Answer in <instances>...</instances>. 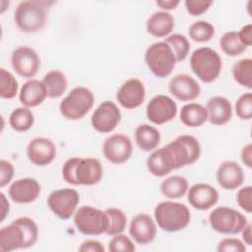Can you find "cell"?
Here are the masks:
<instances>
[{
    "label": "cell",
    "mask_w": 252,
    "mask_h": 252,
    "mask_svg": "<svg viewBox=\"0 0 252 252\" xmlns=\"http://www.w3.org/2000/svg\"><path fill=\"white\" fill-rule=\"evenodd\" d=\"M21 248H28L27 236L21 224L14 220L0 229V251L8 252Z\"/></svg>",
    "instance_id": "obj_23"
},
{
    "label": "cell",
    "mask_w": 252,
    "mask_h": 252,
    "mask_svg": "<svg viewBox=\"0 0 252 252\" xmlns=\"http://www.w3.org/2000/svg\"><path fill=\"white\" fill-rule=\"evenodd\" d=\"M102 152L104 158L114 164H122L128 161L133 153L131 139L122 134H113L105 139Z\"/></svg>",
    "instance_id": "obj_13"
},
{
    "label": "cell",
    "mask_w": 252,
    "mask_h": 252,
    "mask_svg": "<svg viewBox=\"0 0 252 252\" xmlns=\"http://www.w3.org/2000/svg\"><path fill=\"white\" fill-rule=\"evenodd\" d=\"M149 172L156 177H162L177 169L175 159L167 145L152 151L146 161Z\"/></svg>",
    "instance_id": "obj_18"
},
{
    "label": "cell",
    "mask_w": 252,
    "mask_h": 252,
    "mask_svg": "<svg viewBox=\"0 0 252 252\" xmlns=\"http://www.w3.org/2000/svg\"><path fill=\"white\" fill-rule=\"evenodd\" d=\"M78 250L80 252H104L105 248L98 240L87 239L81 243Z\"/></svg>",
    "instance_id": "obj_44"
},
{
    "label": "cell",
    "mask_w": 252,
    "mask_h": 252,
    "mask_svg": "<svg viewBox=\"0 0 252 252\" xmlns=\"http://www.w3.org/2000/svg\"><path fill=\"white\" fill-rule=\"evenodd\" d=\"M27 157L34 165L46 166L56 158V146L48 138L36 137L29 142Z\"/></svg>",
    "instance_id": "obj_16"
},
{
    "label": "cell",
    "mask_w": 252,
    "mask_h": 252,
    "mask_svg": "<svg viewBox=\"0 0 252 252\" xmlns=\"http://www.w3.org/2000/svg\"><path fill=\"white\" fill-rule=\"evenodd\" d=\"M208 120L213 125H224L230 121L232 117V105L224 96H213L206 105Z\"/></svg>",
    "instance_id": "obj_25"
},
{
    "label": "cell",
    "mask_w": 252,
    "mask_h": 252,
    "mask_svg": "<svg viewBox=\"0 0 252 252\" xmlns=\"http://www.w3.org/2000/svg\"><path fill=\"white\" fill-rule=\"evenodd\" d=\"M209 223L216 232L221 234H238L248 221L247 218L239 211L220 206L210 213Z\"/></svg>",
    "instance_id": "obj_7"
},
{
    "label": "cell",
    "mask_w": 252,
    "mask_h": 252,
    "mask_svg": "<svg viewBox=\"0 0 252 252\" xmlns=\"http://www.w3.org/2000/svg\"><path fill=\"white\" fill-rule=\"evenodd\" d=\"M74 223L77 229L85 235H100L108 228V216L92 206H82L74 214Z\"/></svg>",
    "instance_id": "obj_8"
},
{
    "label": "cell",
    "mask_w": 252,
    "mask_h": 252,
    "mask_svg": "<svg viewBox=\"0 0 252 252\" xmlns=\"http://www.w3.org/2000/svg\"><path fill=\"white\" fill-rule=\"evenodd\" d=\"M179 118L185 126L197 128L202 126L208 120V113L206 107L202 104L191 102L181 107Z\"/></svg>",
    "instance_id": "obj_27"
},
{
    "label": "cell",
    "mask_w": 252,
    "mask_h": 252,
    "mask_svg": "<svg viewBox=\"0 0 252 252\" xmlns=\"http://www.w3.org/2000/svg\"><path fill=\"white\" fill-rule=\"evenodd\" d=\"M155 221L158 227L166 232H177L190 223L191 213L187 206L179 202L163 201L154 210Z\"/></svg>",
    "instance_id": "obj_2"
},
{
    "label": "cell",
    "mask_w": 252,
    "mask_h": 252,
    "mask_svg": "<svg viewBox=\"0 0 252 252\" xmlns=\"http://www.w3.org/2000/svg\"><path fill=\"white\" fill-rule=\"evenodd\" d=\"M146 97L143 82L137 78L125 81L116 92L117 102L125 109H135L141 106Z\"/></svg>",
    "instance_id": "obj_15"
},
{
    "label": "cell",
    "mask_w": 252,
    "mask_h": 252,
    "mask_svg": "<svg viewBox=\"0 0 252 252\" xmlns=\"http://www.w3.org/2000/svg\"><path fill=\"white\" fill-rule=\"evenodd\" d=\"M121 121V112L118 106L110 100L101 102L91 116L93 128L101 134L112 132Z\"/></svg>",
    "instance_id": "obj_11"
},
{
    "label": "cell",
    "mask_w": 252,
    "mask_h": 252,
    "mask_svg": "<svg viewBox=\"0 0 252 252\" xmlns=\"http://www.w3.org/2000/svg\"><path fill=\"white\" fill-rule=\"evenodd\" d=\"M9 197L16 204H30L34 202L41 193L39 182L31 177L17 179L9 186Z\"/></svg>",
    "instance_id": "obj_17"
},
{
    "label": "cell",
    "mask_w": 252,
    "mask_h": 252,
    "mask_svg": "<svg viewBox=\"0 0 252 252\" xmlns=\"http://www.w3.org/2000/svg\"><path fill=\"white\" fill-rule=\"evenodd\" d=\"M163 41H165L171 47L177 62H181L186 59L191 47V44L186 36L179 33H173L168 35Z\"/></svg>",
    "instance_id": "obj_34"
},
{
    "label": "cell",
    "mask_w": 252,
    "mask_h": 252,
    "mask_svg": "<svg viewBox=\"0 0 252 252\" xmlns=\"http://www.w3.org/2000/svg\"><path fill=\"white\" fill-rule=\"evenodd\" d=\"M213 4V1H206V0H186L184 2L186 11L192 16H201Z\"/></svg>",
    "instance_id": "obj_42"
},
{
    "label": "cell",
    "mask_w": 252,
    "mask_h": 252,
    "mask_svg": "<svg viewBox=\"0 0 252 252\" xmlns=\"http://www.w3.org/2000/svg\"><path fill=\"white\" fill-rule=\"evenodd\" d=\"M179 3L180 2L178 0H158L156 2V4L165 12L174 10L179 5Z\"/></svg>",
    "instance_id": "obj_47"
},
{
    "label": "cell",
    "mask_w": 252,
    "mask_h": 252,
    "mask_svg": "<svg viewBox=\"0 0 252 252\" xmlns=\"http://www.w3.org/2000/svg\"><path fill=\"white\" fill-rule=\"evenodd\" d=\"M190 67L202 82L212 83L221 72L222 60L216 50L207 46L199 47L190 57Z\"/></svg>",
    "instance_id": "obj_4"
},
{
    "label": "cell",
    "mask_w": 252,
    "mask_h": 252,
    "mask_svg": "<svg viewBox=\"0 0 252 252\" xmlns=\"http://www.w3.org/2000/svg\"><path fill=\"white\" fill-rule=\"evenodd\" d=\"M47 97V92L42 81L31 79L23 84L19 93L20 102L28 107L32 108L40 105Z\"/></svg>",
    "instance_id": "obj_24"
},
{
    "label": "cell",
    "mask_w": 252,
    "mask_h": 252,
    "mask_svg": "<svg viewBox=\"0 0 252 252\" xmlns=\"http://www.w3.org/2000/svg\"><path fill=\"white\" fill-rule=\"evenodd\" d=\"M177 114L175 101L165 94L154 96L146 107L147 118L156 125H161L171 121Z\"/></svg>",
    "instance_id": "obj_14"
},
{
    "label": "cell",
    "mask_w": 252,
    "mask_h": 252,
    "mask_svg": "<svg viewBox=\"0 0 252 252\" xmlns=\"http://www.w3.org/2000/svg\"><path fill=\"white\" fill-rule=\"evenodd\" d=\"M9 124L16 132H27L34 124V115L26 106L15 108L9 116Z\"/></svg>",
    "instance_id": "obj_31"
},
{
    "label": "cell",
    "mask_w": 252,
    "mask_h": 252,
    "mask_svg": "<svg viewBox=\"0 0 252 252\" xmlns=\"http://www.w3.org/2000/svg\"><path fill=\"white\" fill-rule=\"evenodd\" d=\"M236 115L242 120H250L252 118V93L242 94L235 102Z\"/></svg>",
    "instance_id": "obj_39"
},
{
    "label": "cell",
    "mask_w": 252,
    "mask_h": 252,
    "mask_svg": "<svg viewBox=\"0 0 252 252\" xmlns=\"http://www.w3.org/2000/svg\"><path fill=\"white\" fill-rule=\"evenodd\" d=\"M94 95L93 92L84 86L72 89L59 104L61 115L68 120L82 119L93 108Z\"/></svg>",
    "instance_id": "obj_5"
},
{
    "label": "cell",
    "mask_w": 252,
    "mask_h": 252,
    "mask_svg": "<svg viewBox=\"0 0 252 252\" xmlns=\"http://www.w3.org/2000/svg\"><path fill=\"white\" fill-rule=\"evenodd\" d=\"M216 179L219 185L225 190L239 188L245 179L242 167L235 161L226 160L221 162L216 172Z\"/></svg>",
    "instance_id": "obj_22"
},
{
    "label": "cell",
    "mask_w": 252,
    "mask_h": 252,
    "mask_svg": "<svg viewBox=\"0 0 252 252\" xmlns=\"http://www.w3.org/2000/svg\"><path fill=\"white\" fill-rule=\"evenodd\" d=\"M245 250L244 242L235 237L222 238L217 246L218 252H245Z\"/></svg>",
    "instance_id": "obj_40"
},
{
    "label": "cell",
    "mask_w": 252,
    "mask_h": 252,
    "mask_svg": "<svg viewBox=\"0 0 252 252\" xmlns=\"http://www.w3.org/2000/svg\"><path fill=\"white\" fill-rule=\"evenodd\" d=\"M175 21L173 16L165 11H158L152 14L146 24L149 34L154 37L161 38L169 35L174 29Z\"/></svg>",
    "instance_id": "obj_26"
},
{
    "label": "cell",
    "mask_w": 252,
    "mask_h": 252,
    "mask_svg": "<svg viewBox=\"0 0 252 252\" xmlns=\"http://www.w3.org/2000/svg\"><path fill=\"white\" fill-rule=\"evenodd\" d=\"M0 96L4 99L14 98L19 90V84L12 73L5 68H0Z\"/></svg>",
    "instance_id": "obj_37"
},
{
    "label": "cell",
    "mask_w": 252,
    "mask_h": 252,
    "mask_svg": "<svg viewBox=\"0 0 252 252\" xmlns=\"http://www.w3.org/2000/svg\"><path fill=\"white\" fill-rule=\"evenodd\" d=\"M187 201L199 211H207L219 201V193L215 187L208 183H196L187 191Z\"/></svg>",
    "instance_id": "obj_21"
},
{
    "label": "cell",
    "mask_w": 252,
    "mask_h": 252,
    "mask_svg": "<svg viewBox=\"0 0 252 252\" xmlns=\"http://www.w3.org/2000/svg\"><path fill=\"white\" fill-rule=\"evenodd\" d=\"M169 93L181 101H192L199 97L201 87L199 83L187 74L175 75L168 83Z\"/></svg>",
    "instance_id": "obj_19"
},
{
    "label": "cell",
    "mask_w": 252,
    "mask_h": 252,
    "mask_svg": "<svg viewBox=\"0 0 252 252\" xmlns=\"http://www.w3.org/2000/svg\"><path fill=\"white\" fill-rule=\"evenodd\" d=\"M145 63L154 76L166 78L174 70L177 61L171 47L165 41H158L147 48Z\"/></svg>",
    "instance_id": "obj_6"
},
{
    "label": "cell",
    "mask_w": 252,
    "mask_h": 252,
    "mask_svg": "<svg viewBox=\"0 0 252 252\" xmlns=\"http://www.w3.org/2000/svg\"><path fill=\"white\" fill-rule=\"evenodd\" d=\"M48 4L43 1H22L14 12L17 28L26 33L40 31L47 22Z\"/></svg>",
    "instance_id": "obj_3"
},
{
    "label": "cell",
    "mask_w": 252,
    "mask_h": 252,
    "mask_svg": "<svg viewBox=\"0 0 252 252\" xmlns=\"http://www.w3.org/2000/svg\"><path fill=\"white\" fill-rule=\"evenodd\" d=\"M135 141L138 147L144 152H152L160 142V133L157 128L144 123L136 128Z\"/></svg>",
    "instance_id": "obj_28"
},
{
    "label": "cell",
    "mask_w": 252,
    "mask_h": 252,
    "mask_svg": "<svg viewBox=\"0 0 252 252\" xmlns=\"http://www.w3.org/2000/svg\"><path fill=\"white\" fill-rule=\"evenodd\" d=\"M80 195L72 188H61L51 192L47 198V206L60 220H69L76 212Z\"/></svg>",
    "instance_id": "obj_10"
},
{
    "label": "cell",
    "mask_w": 252,
    "mask_h": 252,
    "mask_svg": "<svg viewBox=\"0 0 252 252\" xmlns=\"http://www.w3.org/2000/svg\"><path fill=\"white\" fill-rule=\"evenodd\" d=\"M232 76L239 85L251 89L252 88V59L243 58L236 61L232 66Z\"/></svg>",
    "instance_id": "obj_32"
},
{
    "label": "cell",
    "mask_w": 252,
    "mask_h": 252,
    "mask_svg": "<svg viewBox=\"0 0 252 252\" xmlns=\"http://www.w3.org/2000/svg\"><path fill=\"white\" fill-rule=\"evenodd\" d=\"M238 206L246 213L252 212V186L247 185L240 188L236 195Z\"/></svg>",
    "instance_id": "obj_41"
},
{
    "label": "cell",
    "mask_w": 252,
    "mask_h": 252,
    "mask_svg": "<svg viewBox=\"0 0 252 252\" xmlns=\"http://www.w3.org/2000/svg\"><path fill=\"white\" fill-rule=\"evenodd\" d=\"M42 82L47 92V97L49 98L60 97L68 88L67 78L65 74L59 70H50L47 72L44 75Z\"/></svg>",
    "instance_id": "obj_29"
},
{
    "label": "cell",
    "mask_w": 252,
    "mask_h": 252,
    "mask_svg": "<svg viewBox=\"0 0 252 252\" xmlns=\"http://www.w3.org/2000/svg\"><path fill=\"white\" fill-rule=\"evenodd\" d=\"M107 249L110 252H134L136 246L130 237L123 233H118L109 240Z\"/></svg>",
    "instance_id": "obj_38"
},
{
    "label": "cell",
    "mask_w": 252,
    "mask_h": 252,
    "mask_svg": "<svg viewBox=\"0 0 252 252\" xmlns=\"http://www.w3.org/2000/svg\"><path fill=\"white\" fill-rule=\"evenodd\" d=\"M63 179L72 185H95L103 176V167L94 158H70L62 166Z\"/></svg>",
    "instance_id": "obj_1"
},
{
    "label": "cell",
    "mask_w": 252,
    "mask_h": 252,
    "mask_svg": "<svg viewBox=\"0 0 252 252\" xmlns=\"http://www.w3.org/2000/svg\"><path fill=\"white\" fill-rule=\"evenodd\" d=\"M11 65L14 71L21 77L32 78L40 68V58L33 48L19 46L12 52Z\"/></svg>",
    "instance_id": "obj_12"
},
{
    "label": "cell",
    "mask_w": 252,
    "mask_h": 252,
    "mask_svg": "<svg viewBox=\"0 0 252 252\" xmlns=\"http://www.w3.org/2000/svg\"><path fill=\"white\" fill-rule=\"evenodd\" d=\"M240 158L242 163L248 167L251 168L252 167V145L251 143L246 144L240 153Z\"/></svg>",
    "instance_id": "obj_46"
},
{
    "label": "cell",
    "mask_w": 252,
    "mask_h": 252,
    "mask_svg": "<svg viewBox=\"0 0 252 252\" xmlns=\"http://www.w3.org/2000/svg\"><path fill=\"white\" fill-rule=\"evenodd\" d=\"M129 232L138 244H149L157 235L156 221L149 214L139 213L132 218Z\"/></svg>",
    "instance_id": "obj_20"
},
{
    "label": "cell",
    "mask_w": 252,
    "mask_h": 252,
    "mask_svg": "<svg viewBox=\"0 0 252 252\" xmlns=\"http://www.w3.org/2000/svg\"><path fill=\"white\" fill-rule=\"evenodd\" d=\"M237 32L242 44L246 47H250L252 45V25L247 24L243 26Z\"/></svg>",
    "instance_id": "obj_45"
},
{
    "label": "cell",
    "mask_w": 252,
    "mask_h": 252,
    "mask_svg": "<svg viewBox=\"0 0 252 252\" xmlns=\"http://www.w3.org/2000/svg\"><path fill=\"white\" fill-rule=\"evenodd\" d=\"M188 189V181L181 175L169 176L160 183V192L168 199L182 198Z\"/></svg>",
    "instance_id": "obj_30"
},
{
    "label": "cell",
    "mask_w": 252,
    "mask_h": 252,
    "mask_svg": "<svg viewBox=\"0 0 252 252\" xmlns=\"http://www.w3.org/2000/svg\"><path fill=\"white\" fill-rule=\"evenodd\" d=\"M221 50L228 56H238L246 51L247 47L242 44L236 31L226 32L220 40Z\"/></svg>",
    "instance_id": "obj_33"
},
{
    "label": "cell",
    "mask_w": 252,
    "mask_h": 252,
    "mask_svg": "<svg viewBox=\"0 0 252 252\" xmlns=\"http://www.w3.org/2000/svg\"><path fill=\"white\" fill-rule=\"evenodd\" d=\"M0 199H1V219H0V221L2 222V221H4L6 217L9 215L10 204H9L6 196L4 195V193H0Z\"/></svg>",
    "instance_id": "obj_48"
},
{
    "label": "cell",
    "mask_w": 252,
    "mask_h": 252,
    "mask_svg": "<svg viewBox=\"0 0 252 252\" xmlns=\"http://www.w3.org/2000/svg\"><path fill=\"white\" fill-rule=\"evenodd\" d=\"M166 145L173 155L177 169L195 163L201 156L202 148L200 142L191 135L178 136Z\"/></svg>",
    "instance_id": "obj_9"
},
{
    "label": "cell",
    "mask_w": 252,
    "mask_h": 252,
    "mask_svg": "<svg viewBox=\"0 0 252 252\" xmlns=\"http://www.w3.org/2000/svg\"><path fill=\"white\" fill-rule=\"evenodd\" d=\"M105 212L108 216V228L106 234L113 236L122 233L127 224V218L124 212L118 208H108Z\"/></svg>",
    "instance_id": "obj_36"
},
{
    "label": "cell",
    "mask_w": 252,
    "mask_h": 252,
    "mask_svg": "<svg viewBox=\"0 0 252 252\" xmlns=\"http://www.w3.org/2000/svg\"><path fill=\"white\" fill-rule=\"evenodd\" d=\"M14 172H15L14 165L10 161L6 159L0 160V187L1 188L5 187L12 181L14 177Z\"/></svg>",
    "instance_id": "obj_43"
},
{
    "label": "cell",
    "mask_w": 252,
    "mask_h": 252,
    "mask_svg": "<svg viewBox=\"0 0 252 252\" xmlns=\"http://www.w3.org/2000/svg\"><path fill=\"white\" fill-rule=\"evenodd\" d=\"M251 223H247L245 225V227L241 230V234H242V241L244 242V244L246 245H252V232H251Z\"/></svg>",
    "instance_id": "obj_49"
},
{
    "label": "cell",
    "mask_w": 252,
    "mask_h": 252,
    "mask_svg": "<svg viewBox=\"0 0 252 252\" xmlns=\"http://www.w3.org/2000/svg\"><path fill=\"white\" fill-rule=\"evenodd\" d=\"M188 33L196 42H207L215 35V27L210 22L197 21L189 27Z\"/></svg>",
    "instance_id": "obj_35"
}]
</instances>
